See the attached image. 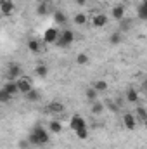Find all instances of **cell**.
Here are the masks:
<instances>
[{
  "label": "cell",
  "mask_w": 147,
  "mask_h": 149,
  "mask_svg": "<svg viewBox=\"0 0 147 149\" xmlns=\"http://www.w3.org/2000/svg\"><path fill=\"white\" fill-rule=\"evenodd\" d=\"M35 74H37L38 78H47V74H49V68H47L45 64H38L37 68H35Z\"/></svg>",
  "instance_id": "cell-23"
},
{
  "label": "cell",
  "mask_w": 147,
  "mask_h": 149,
  "mask_svg": "<svg viewBox=\"0 0 147 149\" xmlns=\"http://www.w3.org/2000/svg\"><path fill=\"white\" fill-rule=\"evenodd\" d=\"M74 2H76V5H81V7H83V5H87L88 0H74Z\"/></svg>",
  "instance_id": "cell-31"
},
{
  "label": "cell",
  "mask_w": 147,
  "mask_h": 149,
  "mask_svg": "<svg viewBox=\"0 0 147 149\" xmlns=\"http://www.w3.org/2000/svg\"><path fill=\"white\" fill-rule=\"evenodd\" d=\"M3 2H9V0H0V3H3Z\"/></svg>",
  "instance_id": "cell-34"
},
{
  "label": "cell",
  "mask_w": 147,
  "mask_h": 149,
  "mask_svg": "<svg viewBox=\"0 0 147 149\" xmlns=\"http://www.w3.org/2000/svg\"><path fill=\"white\" fill-rule=\"evenodd\" d=\"M5 92H9L12 97L16 95V94H21L19 92V85H17V80H7L5 83H3V87H2Z\"/></svg>",
  "instance_id": "cell-10"
},
{
  "label": "cell",
  "mask_w": 147,
  "mask_h": 149,
  "mask_svg": "<svg viewBox=\"0 0 147 149\" xmlns=\"http://www.w3.org/2000/svg\"><path fill=\"white\" fill-rule=\"evenodd\" d=\"M50 141V135L45 128L42 127H35L31 130V134L28 135V144L30 146H42V144H49Z\"/></svg>",
  "instance_id": "cell-1"
},
{
  "label": "cell",
  "mask_w": 147,
  "mask_h": 149,
  "mask_svg": "<svg viewBox=\"0 0 147 149\" xmlns=\"http://www.w3.org/2000/svg\"><path fill=\"white\" fill-rule=\"evenodd\" d=\"M107 21H109V17L106 14H95L92 17V26L94 28H104L107 24Z\"/></svg>",
  "instance_id": "cell-11"
},
{
  "label": "cell",
  "mask_w": 147,
  "mask_h": 149,
  "mask_svg": "<svg viewBox=\"0 0 147 149\" xmlns=\"http://www.w3.org/2000/svg\"><path fill=\"white\" fill-rule=\"evenodd\" d=\"M125 5L123 3H118V5H114L112 9H111V17L112 19H116V21H123L125 19Z\"/></svg>",
  "instance_id": "cell-9"
},
{
  "label": "cell",
  "mask_w": 147,
  "mask_h": 149,
  "mask_svg": "<svg viewBox=\"0 0 147 149\" xmlns=\"http://www.w3.org/2000/svg\"><path fill=\"white\" fill-rule=\"evenodd\" d=\"M137 16H139V19H142V21H147V5L140 3V5L137 7Z\"/></svg>",
  "instance_id": "cell-27"
},
{
  "label": "cell",
  "mask_w": 147,
  "mask_h": 149,
  "mask_svg": "<svg viewBox=\"0 0 147 149\" xmlns=\"http://www.w3.org/2000/svg\"><path fill=\"white\" fill-rule=\"evenodd\" d=\"M17 85H19V92L24 95V94H28L31 88H35L33 87V80L30 78V76H21V78H17Z\"/></svg>",
  "instance_id": "cell-4"
},
{
  "label": "cell",
  "mask_w": 147,
  "mask_h": 149,
  "mask_svg": "<svg viewBox=\"0 0 147 149\" xmlns=\"http://www.w3.org/2000/svg\"><path fill=\"white\" fill-rule=\"evenodd\" d=\"M125 99H126V102L135 104V102H139V92H137L133 87H130V88H126V92H125Z\"/></svg>",
  "instance_id": "cell-13"
},
{
  "label": "cell",
  "mask_w": 147,
  "mask_h": 149,
  "mask_svg": "<svg viewBox=\"0 0 147 149\" xmlns=\"http://www.w3.org/2000/svg\"><path fill=\"white\" fill-rule=\"evenodd\" d=\"M123 125H125L126 130H135V127H137V116L132 114V113H125L123 114Z\"/></svg>",
  "instance_id": "cell-5"
},
{
  "label": "cell",
  "mask_w": 147,
  "mask_h": 149,
  "mask_svg": "<svg viewBox=\"0 0 147 149\" xmlns=\"http://www.w3.org/2000/svg\"><path fill=\"white\" fill-rule=\"evenodd\" d=\"M74 42V33L71 31V30H62L61 31V37H59V40H57V47H68V45H71Z\"/></svg>",
  "instance_id": "cell-2"
},
{
  "label": "cell",
  "mask_w": 147,
  "mask_h": 149,
  "mask_svg": "<svg viewBox=\"0 0 147 149\" xmlns=\"http://www.w3.org/2000/svg\"><path fill=\"white\" fill-rule=\"evenodd\" d=\"M144 125H146V127H147V118H146V121H144Z\"/></svg>",
  "instance_id": "cell-36"
},
{
  "label": "cell",
  "mask_w": 147,
  "mask_h": 149,
  "mask_svg": "<svg viewBox=\"0 0 147 149\" xmlns=\"http://www.w3.org/2000/svg\"><path fill=\"white\" fill-rule=\"evenodd\" d=\"M61 37V31L57 30V28H47L45 30V33H43V42L45 43H57V40Z\"/></svg>",
  "instance_id": "cell-3"
},
{
  "label": "cell",
  "mask_w": 147,
  "mask_h": 149,
  "mask_svg": "<svg viewBox=\"0 0 147 149\" xmlns=\"http://www.w3.org/2000/svg\"><path fill=\"white\" fill-rule=\"evenodd\" d=\"M35 2H37V3H45L47 0H35Z\"/></svg>",
  "instance_id": "cell-33"
},
{
  "label": "cell",
  "mask_w": 147,
  "mask_h": 149,
  "mask_svg": "<svg viewBox=\"0 0 147 149\" xmlns=\"http://www.w3.org/2000/svg\"><path fill=\"white\" fill-rule=\"evenodd\" d=\"M135 116H137V121H146V118H147V109L146 108H142V106H139L137 108V111H135Z\"/></svg>",
  "instance_id": "cell-25"
},
{
  "label": "cell",
  "mask_w": 147,
  "mask_h": 149,
  "mask_svg": "<svg viewBox=\"0 0 147 149\" xmlns=\"http://www.w3.org/2000/svg\"><path fill=\"white\" fill-rule=\"evenodd\" d=\"M24 97H26L28 102H37V101H40V92L37 88H31L28 94H24Z\"/></svg>",
  "instance_id": "cell-20"
},
{
  "label": "cell",
  "mask_w": 147,
  "mask_h": 149,
  "mask_svg": "<svg viewBox=\"0 0 147 149\" xmlns=\"http://www.w3.org/2000/svg\"><path fill=\"white\" fill-rule=\"evenodd\" d=\"M97 95H99V92L95 90V87L92 85V87H88L87 90H85V97L90 101V102H94V101H97Z\"/></svg>",
  "instance_id": "cell-19"
},
{
  "label": "cell",
  "mask_w": 147,
  "mask_h": 149,
  "mask_svg": "<svg viewBox=\"0 0 147 149\" xmlns=\"http://www.w3.org/2000/svg\"><path fill=\"white\" fill-rule=\"evenodd\" d=\"M85 125H87V121H85L83 116H80V114H73L71 120H69V130H73V132H76L78 128H81V127H85Z\"/></svg>",
  "instance_id": "cell-8"
},
{
  "label": "cell",
  "mask_w": 147,
  "mask_h": 149,
  "mask_svg": "<svg viewBox=\"0 0 147 149\" xmlns=\"http://www.w3.org/2000/svg\"><path fill=\"white\" fill-rule=\"evenodd\" d=\"M104 102H101V101H94L92 102V106H90V111L94 113V114H101V113L104 111Z\"/></svg>",
  "instance_id": "cell-21"
},
{
  "label": "cell",
  "mask_w": 147,
  "mask_h": 149,
  "mask_svg": "<svg viewBox=\"0 0 147 149\" xmlns=\"http://www.w3.org/2000/svg\"><path fill=\"white\" fill-rule=\"evenodd\" d=\"M119 23H121V30H119V31H125V33H126V31L132 28V23H130V19H123V21H119Z\"/></svg>",
  "instance_id": "cell-30"
},
{
  "label": "cell",
  "mask_w": 147,
  "mask_h": 149,
  "mask_svg": "<svg viewBox=\"0 0 147 149\" xmlns=\"http://www.w3.org/2000/svg\"><path fill=\"white\" fill-rule=\"evenodd\" d=\"M54 21H55L57 24H66V23H68V16H66L62 10H55V12H54Z\"/></svg>",
  "instance_id": "cell-18"
},
{
  "label": "cell",
  "mask_w": 147,
  "mask_h": 149,
  "mask_svg": "<svg viewBox=\"0 0 147 149\" xmlns=\"http://www.w3.org/2000/svg\"><path fill=\"white\" fill-rule=\"evenodd\" d=\"M14 9H16V5H14V0H9V2H3V3H0V12H2L3 16H10V14L14 12Z\"/></svg>",
  "instance_id": "cell-12"
},
{
  "label": "cell",
  "mask_w": 147,
  "mask_h": 149,
  "mask_svg": "<svg viewBox=\"0 0 147 149\" xmlns=\"http://www.w3.org/2000/svg\"><path fill=\"white\" fill-rule=\"evenodd\" d=\"M121 42H123V31H114V33H111V37H109L111 45H119Z\"/></svg>",
  "instance_id": "cell-17"
},
{
  "label": "cell",
  "mask_w": 147,
  "mask_h": 149,
  "mask_svg": "<svg viewBox=\"0 0 147 149\" xmlns=\"http://www.w3.org/2000/svg\"><path fill=\"white\" fill-rule=\"evenodd\" d=\"M74 134H76V137H78L80 141H87V139H88V127L85 125V127L78 128V130H76Z\"/></svg>",
  "instance_id": "cell-24"
},
{
  "label": "cell",
  "mask_w": 147,
  "mask_h": 149,
  "mask_svg": "<svg viewBox=\"0 0 147 149\" xmlns=\"http://www.w3.org/2000/svg\"><path fill=\"white\" fill-rule=\"evenodd\" d=\"M146 85H147V83H146Z\"/></svg>",
  "instance_id": "cell-37"
},
{
  "label": "cell",
  "mask_w": 147,
  "mask_h": 149,
  "mask_svg": "<svg viewBox=\"0 0 147 149\" xmlns=\"http://www.w3.org/2000/svg\"><path fill=\"white\" fill-rule=\"evenodd\" d=\"M5 76H7V80H16V78H21V66H19V64H16V63L9 64Z\"/></svg>",
  "instance_id": "cell-6"
},
{
  "label": "cell",
  "mask_w": 147,
  "mask_h": 149,
  "mask_svg": "<svg viewBox=\"0 0 147 149\" xmlns=\"http://www.w3.org/2000/svg\"><path fill=\"white\" fill-rule=\"evenodd\" d=\"M49 132H52V134H61V132H62V125H61V121H57V120H50V121H49Z\"/></svg>",
  "instance_id": "cell-15"
},
{
  "label": "cell",
  "mask_w": 147,
  "mask_h": 149,
  "mask_svg": "<svg viewBox=\"0 0 147 149\" xmlns=\"http://www.w3.org/2000/svg\"><path fill=\"white\" fill-rule=\"evenodd\" d=\"M47 111L52 113L54 116H57V114H62V113L66 111V108H64V104H62V102H59V101H52V102H49Z\"/></svg>",
  "instance_id": "cell-7"
},
{
  "label": "cell",
  "mask_w": 147,
  "mask_h": 149,
  "mask_svg": "<svg viewBox=\"0 0 147 149\" xmlns=\"http://www.w3.org/2000/svg\"><path fill=\"white\" fill-rule=\"evenodd\" d=\"M142 3H144V5H147V0H144V2H142Z\"/></svg>",
  "instance_id": "cell-35"
},
{
  "label": "cell",
  "mask_w": 147,
  "mask_h": 149,
  "mask_svg": "<svg viewBox=\"0 0 147 149\" xmlns=\"http://www.w3.org/2000/svg\"><path fill=\"white\" fill-rule=\"evenodd\" d=\"M73 21H74V24H76V26H83V24H87L88 16H87L85 12H78V14L73 17Z\"/></svg>",
  "instance_id": "cell-16"
},
{
  "label": "cell",
  "mask_w": 147,
  "mask_h": 149,
  "mask_svg": "<svg viewBox=\"0 0 147 149\" xmlns=\"http://www.w3.org/2000/svg\"><path fill=\"white\" fill-rule=\"evenodd\" d=\"M107 102H109V104H107V106H109V109H112V111H118V106H114L111 101H107Z\"/></svg>",
  "instance_id": "cell-32"
},
{
  "label": "cell",
  "mask_w": 147,
  "mask_h": 149,
  "mask_svg": "<svg viewBox=\"0 0 147 149\" xmlns=\"http://www.w3.org/2000/svg\"><path fill=\"white\" fill-rule=\"evenodd\" d=\"M26 47H28V50L31 52V54H40L42 52V43L35 40V38H31V40H28L26 42Z\"/></svg>",
  "instance_id": "cell-14"
},
{
  "label": "cell",
  "mask_w": 147,
  "mask_h": 149,
  "mask_svg": "<svg viewBox=\"0 0 147 149\" xmlns=\"http://www.w3.org/2000/svg\"><path fill=\"white\" fill-rule=\"evenodd\" d=\"M37 14L38 16H45V14H49V5H47V2H45V3H38L37 5Z\"/></svg>",
  "instance_id": "cell-29"
},
{
  "label": "cell",
  "mask_w": 147,
  "mask_h": 149,
  "mask_svg": "<svg viewBox=\"0 0 147 149\" xmlns=\"http://www.w3.org/2000/svg\"><path fill=\"white\" fill-rule=\"evenodd\" d=\"M94 87H95V90L101 94V92H106V90L109 88V83H107L106 80H97V81L94 83Z\"/></svg>",
  "instance_id": "cell-22"
},
{
  "label": "cell",
  "mask_w": 147,
  "mask_h": 149,
  "mask_svg": "<svg viewBox=\"0 0 147 149\" xmlns=\"http://www.w3.org/2000/svg\"><path fill=\"white\" fill-rule=\"evenodd\" d=\"M10 99H14L9 92H5L3 88H0V102H3V104H7V102H10Z\"/></svg>",
  "instance_id": "cell-28"
},
{
  "label": "cell",
  "mask_w": 147,
  "mask_h": 149,
  "mask_svg": "<svg viewBox=\"0 0 147 149\" xmlns=\"http://www.w3.org/2000/svg\"><path fill=\"white\" fill-rule=\"evenodd\" d=\"M88 61H90V57H88V54H85V52H80V54L76 56V64H80V66L88 64Z\"/></svg>",
  "instance_id": "cell-26"
}]
</instances>
